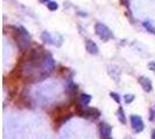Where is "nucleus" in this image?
Wrapping results in <instances>:
<instances>
[{
    "label": "nucleus",
    "instance_id": "nucleus-1",
    "mask_svg": "<svg viewBox=\"0 0 155 139\" xmlns=\"http://www.w3.org/2000/svg\"><path fill=\"white\" fill-rule=\"evenodd\" d=\"M96 32L100 36V38H103V40H107L110 37V30L101 23L96 24Z\"/></svg>",
    "mask_w": 155,
    "mask_h": 139
},
{
    "label": "nucleus",
    "instance_id": "nucleus-2",
    "mask_svg": "<svg viewBox=\"0 0 155 139\" xmlns=\"http://www.w3.org/2000/svg\"><path fill=\"white\" fill-rule=\"evenodd\" d=\"M68 111H69V107L68 106H63V107L56 108L55 110H54V114H51V115H53V118L55 121H58L60 118L66 116V114H68Z\"/></svg>",
    "mask_w": 155,
    "mask_h": 139
},
{
    "label": "nucleus",
    "instance_id": "nucleus-3",
    "mask_svg": "<svg viewBox=\"0 0 155 139\" xmlns=\"http://www.w3.org/2000/svg\"><path fill=\"white\" fill-rule=\"evenodd\" d=\"M86 49L89 50V52H91V54H97V51H98L96 44L92 42V41H88L86 42Z\"/></svg>",
    "mask_w": 155,
    "mask_h": 139
},
{
    "label": "nucleus",
    "instance_id": "nucleus-4",
    "mask_svg": "<svg viewBox=\"0 0 155 139\" xmlns=\"http://www.w3.org/2000/svg\"><path fill=\"white\" fill-rule=\"evenodd\" d=\"M47 7H48L50 11H56V10L58 8V5H57V2H55V1H49V2L47 4Z\"/></svg>",
    "mask_w": 155,
    "mask_h": 139
},
{
    "label": "nucleus",
    "instance_id": "nucleus-5",
    "mask_svg": "<svg viewBox=\"0 0 155 139\" xmlns=\"http://www.w3.org/2000/svg\"><path fill=\"white\" fill-rule=\"evenodd\" d=\"M39 1H40V2H42V4H48L50 0H39Z\"/></svg>",
    "mask_w": 155,
    "mask_h": 139
}]
</instances>
